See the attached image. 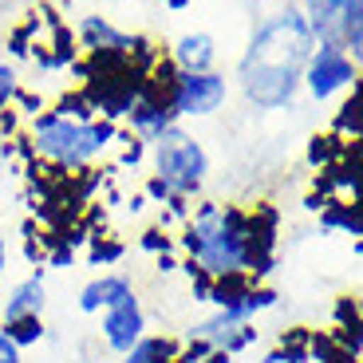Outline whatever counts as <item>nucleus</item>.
Masks as SVG:
<instances>
[{
	"label": "nucleus",
	"mask_w": 363,
	"mask_h": 363,
	"mask_svg": "<svg viewBox=\"0 0 363 363\" xmlns=\"http://www.w3.org/2000/svg\"><path fill=\"white\" fill-rule=\"evenodd\" d=\"M123 253H127V245L115 241V237H87V257L95 269H111Z\"/></svg>",
	"instance_id": "obj_20"
},
{
	"label": "nucleus",
	"mask_w": 363,
	"mask_h": 363,
	"mask_svg": "<svg viewBox=\"0 0 363 363\" xmlns=\"http://www.w3.org/2000/svg\"><path fill=\"white\" fill-rule=\"evenodd\" d=\"M16 87H20L16 67H12V64H0V115L12 107V95H16Z\"/></svg>",
	"instance_id": "obj_26"
},
{
	"label": "nucleus",
	"mask_w": 363,
	"mask_h": 363,
	"mask_svg": "<svg viewBox=\"0 0 363 363\" xmlns=\"http://www.w3.org/2000/svg\"><path fill=\"white\" fill-rule=\"evenodd\" d=\"M138 249L162 257V253H174V249H178V241L170 237V229H166V225H150L143 237H138Z\"/></svg>",
	"instance_id": "obj_24"
},
{
	"label": "nucleus",
	"mask_w": 363,
	"mask_h": 363,
	"mask_svg": "<svg viewBox=\"0 0 363 363\" xmlns=\"http://www.w3.org/2000/svg\"><path fill=\"white\" fill-rule=\"evenodd\" d=\"M352 155H355V143H344L340 135L324 130V135H312V138H308L304 162H308L312 170H328V166H336V162H347Z\"/></svg>",
	"instance_id": "obj_15"
},
{
	"label": "nucleus",
	"mask_w": 363,
	"mask_h": 363,
	"mask_svg": "<svg viewBox=\"0 0 363 363\" xmlns=\"http://www.w3.org/2000/svg\"><path fill=\"white\" fill-rule=\"evenodd\" d=\"M312 48H316V36L304 24L296 4L272 12L253 32L241 64H237V83L245 91V99L261 111L289 107L300 91V75H304Z\"/></svg>",
	"instance_id": "obj_2"
},
{
	"label": "nucleus",
	"mask_w": 363,
	"mask_h": 363,
	"mask_svg": "<svg viewBox=\"0 0 363 363\" xmlns=\"http://www.w3.org/2000/svg\"><path fill=\"white\" fill-rule=\"evenodd\" d=\"M277 221L281 213L261 201L257 209L221 206V201H198L182 221L178 249L209 277L245 272L264 281L272 272V245H277Z\"/></svg>",
	"instance_id": "obj_1"
},
{
	"label": "nucleus",
	"mask_w": 363,
	"mask_h": 363,
	"mask_svg": "<svg viewBox=\"0 0 363 363\" xmlns=\"http://www.w3.org/2000/svg\"><path fill=\"white\" fill-rule=\"evenodd\" d=\"M118 146H123V150H118V166H130V170H135V166H143V158L150 155V143H143V138L138 135H123V130H118Z\"/></svg>",
	"instance_id": "obj_23"
},
{
	"label": "nucleus",
	"mask_w": 363,
	"mask_h": 363,
	"mask_svg": "<svg viewBox=\"0 0 363 363\" xmlns=\"http://www.w3.org/2000/svg\"><path fill=\"white\" fill-rule=\"evenodd\" d=\"M344 9V0H300V16L304 24L312 28V36L320 40H332V28H336V16Z\"/></svg>",
	"instance_id": "obj_17"
},
{
	"label": "nucleus",
	"mask_w": 363,
	"mask_h": 363,
	"mask_svg": "<svg viewBox=\"0 0 363 363\" xmlns=\"http://www.w3.org/2000/svg\"><path fill=\"white\" fill-rule=\"evenodd\" d=\"M127 127H130V135H138L143 143H155L162 130L174 127V115L166 111V103L158 99V95H150V91L143 87V95L135 99V107L127 111Z\"/></svg>",
	"instance_id": "obj_10"
},
{
	"label": "nucleus",
	"mask_w": 363,
	"mask_h": 363,
	"mask_svg": "<svg viewBox=\"0 0 363 363\" xmlns=\"http://www.w3.org/2000/svg\"><path fill=\"white\" fill-rule=\"evenodd\" d=\"M332 135H340L344 143H355V138H359V83H355L352 95H347L336 107V115H332Z\"/></svg>",
	"instance_id": "obj_19"
},
{
	"label": "nucleus",
	"mask_w": 363,
	"mask_h": 363,
	"mask_svg": "<svg viewBox=\"0 0 363 363\" xmlns=\"http://www.w3.org/2000/svg\"><path fill=\"white\" fill-rule=\"evenodd\" d=\"M332 316H336V332H359V300L355 296H336L332 304Z\"/></svg>",
	"instance_id": "obj_22"
},
{
	"label": "nucleus",
	"mask_w": 363,
	"mask_h": 363,
	"mask_svg": "<svg viewBox=\"0 0 363 363\" xmlns=\"http://www.w3.org/2000/svg\"><path fill=\"white\" fill-rule=\"evenodd\" d=\"M229 359H233V355H225V352H221V347H213V352H206V355H201L198 363H229Z\"/></svg>",
	"instance_id": "obj_28"
},
{
	"label": "nucleus",
	"mask_w": 363,
	"mask_h": 363,
	"mask_svg": "<svg viewBox=\"0 0 363 363\" xmlns=\"http://www.w3.org/2000/svg\"><path fill=\"white\" fill-rule=\"evenodd\" d=\"M99 336L115 355H127L146 336V312L138 304V296H127L118 304H111L107 312H99Z\"/></svg>",
	"instance_id": "obj_7"
},
{
	"label": "nucleus",
	"mask_w": 363,
	"mask_h": 363,
	"mask_svg": "<svg viewBox=\"0 0 363 363\" xmlns=\"http://www.w3.org/2000/svg\"><path fill=\"white\" fill-rule=\"evenodd\" d=\"M0 328H4V336L12 340V344L24 352V347H36L40 340L48 336L44 328V316H16V320H0Z\"/></svg>",
	"instance_id": "obj_18"
},
{
	"label": "nucleus",
	"mask_w": 363,
	"mask_h": 363,
	"mask_svg": "<svg viewBox=\"0 0 363 363\" xmlns=\"http://www.w3.org/2000/svg\"><path fill=\"white\" fill-rule=\"evenodd\" d=\"M143 198H146V201H155V206H170L178 194H174V186H166L158 174H150V178H146V186H143Z\"/></svg>",
	"instance_id": "obj_25"
},
{
	"label": "nucleus",
	"mask_w": 363,
	"mask_h": 363,
	"mask_svg": "<svg viewBox=\"0 0 363 363\" xmlns=\"http://www.w3.org/2000/svg\"><path fill=\"white\" fill-rule=\"evenodd\" d=\"M44 304H48V284H44V269H32V277L16 284L4 300V312L0 320H16V316H44Z\"/></svg>",
	"instance_id": "obj_12"
},
{
	"label": "nucleus",
	"mask_w": 363,
	"mask_h": 363,
	"mask_svg": "<svg viewBox=\"0 0 363 363\" xmlns=\"http://www.w3.org/2000/svg\"><path fill=\"white\" fill-rule=\"evenodd\" d=\"M320 44H336L352 60H363V0H344L336 28H332V40H320Z\"/></svg>",
	"instance_id": "obj_13"
},
{
	"label": "nucleus",
	"mask_w": 363,
	"mask_h": 363,
	"mask_svg": "<svg viewBox=\"0 0 363 363\" xmlns=\"http://www.w3.org/2000/svg\"><path fill=\"white\" fill-rule=\"evenodd\" d=\"M229 99V79L221 72H178L166 95V111L178 118H209Z\"/></svg>",
	"instance_id": "obj_5"
},
{
	"label": "nucleus",
	"mask_w": 363,
	"mask_h": 363,
	"mask_svg": "<svg viewBox=\"0 0 363 363\" xmlns=\"http://www.w3.org/2000/svg\"><path fill=\"white\" fill-rule=\"evenodd\" d=\"M178 269V261H174V253H162L158 257V272H174Z\"/></svg>",
	"instance_id": "obj_30"
},
{
	"label": "nucleus",
	"mask_w": 363,
	"mask_h": 363,
	"mask_svg": "<svg viewBox=\"0 0 363 363\" xmlns=\"http://www.w3.org/2000/svg\"><path fill=\"white\" fill-rule=\"evenodd\" d=\"M0 213H4V209H0Z\"/></svg>",
	"instance_id": "obj_31"
},
{
	"label": "nucleus",
	"mask_w": 363,
	"mask_h": 363,
	"mask_svg": "<svg viewBox=\"0 0 363 363\" xmlns=\"http://www.w3.org/2000/svg\"><path fill=\"white\" fill-rule=\"evenodd\" d=\"M166 55H170V64L178 72H213V64H218V40L209 36V32H182Z\"/></svg>",
	"instance_id": "obj_8"
},
{
	"label": "nucleus",
	"mask_w": 363,
	"mask_h": 363,
	"mask_svg": "<svg viewBox=\"0 0 363 363\" xmlns=\"http://www.w3.org/2000/svg\"><path fill=\"white\" fill-rule=\"evenodd\" d=\"M52 111H55V115H64V118H75V123H91V118H99L95 111H91V103H87V95H83V91L60 95Z\"/></svg>",
	"instance_id": "obj_21"
},
{
	"label": "nucleus",
	"mask_w": 363,
	"mask_h": 363,
	"mask_svg": "<svg viewBox=\"0 0 363 363\" xmlns=\"http://www.w3.org/2000/svg\"><path fill=\"white\" fill-rule=\"evenodd\" d=\"M0 363H24V352L4 336V328H0Z\"/></svg>",
	"instance_id": "obj_27"
},
{
	"label": "nucleus",
	"mask_w": 363,
	"mask_h": 363,
	"mask_svg": "<svg viewBox=\"0 0 363 363\" xmlns=\"http://www.w3.org/2000/svg\"><path fill=\"white\" fill-rule=\"evenodd\" d=\"M127 296H135V284L123 272H99V277H91L79 289V312L99 316V312H107L111 304H118V300H127Z\"/></svg>",
	"instance_id": "obj_9"
},
{
	"label": "nucleus",
	"mask_w": 363,
	"mask_h": 363,
	"mask_svg": "<svg viewBox=\"0 0 363 363\" xmlns=\"http://www.w3.org/2000/svg\"><path fill=\"white\" fill-rule=\"evenodd\" d=\"M24 138L36 158H44V162L60 166L67 174V170H87L95 158L107 155L118 143V123H107V118L75 123V118H64L52 107H44L36 118H28Z\"/></svg>",
	"instance_id": "obj_3"
},
{
	"label": "nucleus",
	"mask_w": 363,
	"mask_h": 363,
	"mask_svg": "<svg viewBox=\"0 0 363 363\" xmlns=\"http://www.w3.org/2000/svg\"><path fill=\"white\" fill-rule=\"evenodd\" d=\"M79 48L87 55H107V52H127L130 32L115 28L107 16H83L79 20Z\"/></svg>",
	"instance_id": "obj_11"
},
{
	"label": "nucleus",
	"mask_w": 363,
	"mask_h": 363,
	"mask_svg": "<svg viewBox=\"0 0 363 363\" xmlns=\"http://www.w3.org/2000/svg\"><path fill=\"white\" fill-rule=\"evenodd\" d=\"M178 352H182V340H174V336H143L118 359L123 363H182Z\"/></svg>",
	"instance_id": "obj_16"
},
{
	"label": "nucleus",
	"mask_w": 363,
	"mask_h": 363,
	"mask_svg": "<svg viewBox=\"0 0 363 363\" xmlns=\"http://www.w3.org/2000/svg\"><path fill=\"white\" fill-rule=\"evenodd\" d=\"M150 162H155L158 178L166 186H174V194H182V198H194L209 178V155L201 138L178 127V123L150 143Z\"/></svg>",
	"instance_id": "obj_4"
},
{
	"label": "nucleus",
	"mask_w": 363,
	"mask_h": 363,
	"mask_svg": "<svg viewBox=\"0 0 363 363\" xmlns=\"http://www.w3.org/2000/svg\"><path fill=\"white\" fill-rule=\"evenodd\" d=\"M4 269H9V241L0 233V281H4Z\"/></svg>",
	"instance_id": "obj_29"
},
{
	"label": "nucleus",
	"mask_w": 363,
	"mask_h": 363,
	"mask_svg": "<svg viewBox=\"0 0 363 363\" xmlns=\"http://www.w3.org/2000/svg\"><path fill=\"white\" fill-rule=\"evenodd\" d=\"M359 83V60L344 52L336 44H316L304 64V75H300V87L308 91V99L316 103H332L336 95L352 91Z\"/></svg>",
	"instance_id": "obj_6"
},
{
	"label": "nucleus",
	"mask_w": 363,
	"mask_h": 363,
	"mask_svg": "<svg viewBox=\"0 0 363 363\" xmlns=\"http://www.w3.org/2000/svg\"><path fill=\"white\" fill-rule=\"evenodd\" d=\"M316 213H320V229H328V233H344V237H352V241H359V237H363L355 201H347V198H324V206H320Z\"/></svg>",
	"instance_id": "obj_14"
}]
</instances>
